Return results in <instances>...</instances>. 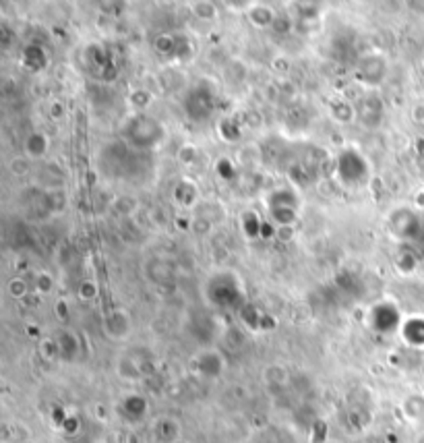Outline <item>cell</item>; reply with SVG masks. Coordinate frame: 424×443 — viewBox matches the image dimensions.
Instances as JSON below:
<instances>
[{
    "instance_id": "1",
    "label": "cell",
    "mask_w": 424,
    "mask_h": 443,
    "mask_svg": "<svg viewBox=\"0 0 424 443\" xmlns=\"http://www.w3.org/2000/svg\"><path fill=\"white\" fill-rule=\"evenodd\" d=\"M10 294L13 296H23L25 294V284L23 282H13L10 284Z\"/></svg>"
}]
</instances>
